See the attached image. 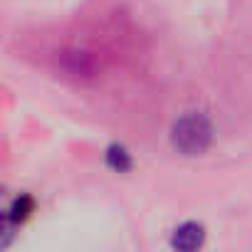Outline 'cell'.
Listing matches in <instances>:
<instances>
[{
    "mask_svg": "<svg viewBox=\"0 0 252 252\" xmlns=\"http://www.w3.org/2000/svg\"><path fill=\"white\" fill-rule=\"evenodd\" d=\"M30 210H32V200H30L28 195L18 198V200L13 203V208L8 210V222H13V225L23 222V220H25V218L30 215Z\"/></svg>",
    "mask_w": 252,
    "mask_h": 252,
    "instance_id": "cell-3",
    "label": "cell"
},
{
    "mask_svg": "<svg viewBox=\"0 0 252 252\" xmlns=\"http://www.w3.org/2000/svg\"><path fill=\"white\" fill-rule=\"evenodd\" d=\"M203 237H205V232H203V227H200L198 222H186V225H181V227L176 230V235H173V247L188 252V250L200 247V245H203Z\"/></svg>",
    "mask_w": 252,
    "mask_h": 252,
    "instance_id": "cell-2",
    "label": "cell"
},
{
    "mask_svg": "<svg viewBox=\"0 0 252 252\" xmlns=\"http://www.w3.org/2000/svg\"><path fill=\"white\" fill-rule=\"evenodd\" d=\"M210 139H213V129L208 119L200 114H188L173 126V144L188 156L203 154L210 146Z\"/></svg>",
    "mask_w": 252,
    "mask_h": 252,
    "instance_id": "cell-1",
    "label": "cell"
},
{
    "mask_svg": "<svg viewBox=\"0 0 252 252\" xmlns=\"http://www.w3.org/2000/svg\"><path fill=\"white\" fill-rule=\"evenodd\" d=\"M106 163L114 168V171H129L131 168V158L121 146H111L109 154H106Z\"/></svg>",
    "mask_w": 252,
    "mask_h": 252,
    "instance_id": "cell-4",
    "label": "cell"
}]
</instances>
